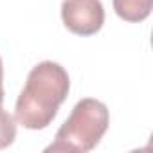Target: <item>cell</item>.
Here are the masks:
<instances>
[{
  "instance_id": "obj_1",
  "label": "cell",
  "mask_w": 153,
  "mask_h": 153,
  "mask_svg": "<svg viewBox=\"0 0 153 153\" xmlns=\"http://www.w3.org/2000/svg\"><path fill=\"white\" fill-rule=\"evenodd\" d=\"M70 90V79L67 70L54 61H42L27 76L25 87L22 88L15 119L27 130H43L47 128L58 110L59 105L67 99Z\"/></svg>"
},
{
  "instance_id": "obj_2",
  "label": "cell",
  "mask_w": 153,
  "mask_h": 153,
  "mask_svg": "<svg viewBox=\"0 0 153 153\" xmlns=\"http://www.w3.org/2000/svg\"><path fill=\"white\" fill-rule=\"evenodd\" d=\"M110 124V114L105 103L85 97L76 103L68 119L58 130L54 142L45 153H87L92 151Z\"/></svg>"
},
{
  "instance_id": "obj_3",
  "label": "cell",
  "mask_w": 153,
  "mask_h": 153,
  "mask_svg": "<svg viewBox=\"0 0 153 153\" xmlns=\"http://www.w3.org/2000/svg\"><path fill=\"white\" fill-rule=\"evenodd\" d=\"M61 20L70 33L92 36L105 24V9L99 0H65L61 4Z\"/></svg>"
},
{
  "instance_id": "obj_4",
  "label": "cell",
  "mask_w": 153,
  "mask_h": 153,
  "mask_svg": "<svg viewBox=\"0 0 153 153\" xmlns=\"http://www.w3.org/2000/svg\"><path fill=\"white\" fill-rule=\"evenodd\" d=\"M153 0H114V9L119 18L130 24H139L151 15Z\"/></svg>"
},
{
  "instance_id": "obj_5",
  "label": "cell",
  "mask_w": 153,
  "mask_h": 153,
  "mask_svg": "<svg viewBox=\"0 0 153 153\" xmlns=\"http://www.w3.org/2000/svg\"><path fill=\"white\" fill-rule=\"evenodd\" d=\"M16 137V119L0 106V149H6L15 142Z\"/></svg>"
},
{
  "instance_id": "obj_6",
  "label": "cell",
  "mask_w": 153,
  "mask_h": 153,
  "mask_svg": "<svg viewBox=\"0 0 153 153\" xmlns=\"http://www.w3.org/2000/svg\"><path fill=\"white\" fill-rule=\"evenodd\" d=\"M2 81H4V68H2V59H0V106L4 103V85H2Z\"/></svg>"
}]
</instances>
